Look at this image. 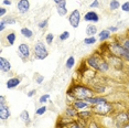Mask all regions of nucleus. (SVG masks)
Here are the masks:
<instances>
[{"instance_id":"obj_47","label":"nucleus","mask_w":129,"mask_h":128,"mask_svg":"<svg viewBox=\"0 0 129 128\" xmlns=\"http://www.w3.org/2000/svg\"><path fill=\"white\" fill-rule=\"evenodd\" d=\"M57 128H70L69 126H63V127H57Z\"/></svg>"},{"instance_id":"obj_15","label":"nucleus","mask_w":129,"mask_h":128,"mask_svg":"<svg viewBox=\"0 0 129 128\" xmlns=\"http://www.w3.org/2000/svg\"><path fill=\"white\" fill-rule=\"evenodd\" d=\"M20 78L19 77H11L9 80L7 81V83H6V86H7V88L9 89H12V88H16L17 86L20 85Z\"/></svg>"},{"instance_id":"obj_40","label":"nucleus","mask_w":129,"mask_h":128,"mask_svg":"<svg viewBox=\"0 0 129 128\" xmlns=\"http://www.w3.org/2000/svg\"><path fill=\"white\" fill-rule=\"evenodd\" d=\"M36 94H37V91L36 89H32V91L28 92V97H32V96H34Z\"/></svg>"},{"instance_id":"obj_18","label":"nucleus","mask_w":129,"mask_h":128,"mask_svg":"<svg viewBox=\"0 0 129 128\" xmlns=\"http://www.w3.org/2000/svg\"><path fill=\"white\" fill-rule=\"evenodd\" d=\"M109 70V62H107L106 60H102L101 63H99V68L97 72H101V73H105Z\"/></svg>"},{"instance_id":"obj_27","label":"nucleus","mask_w":129,"mask_h":128,"mask_svg":"<svg viewBox=\"0 0 129 128\" xmlns=\"http://www.w3.org/2000/svg\"><path fill=\"white\" fill-rule=\"evenodd\" d=\"M53 41H54V34H53V33L46 34V37H45V42H46V44H48V45H51L52 43H53Z\"/></svg>"},{"instance_id":"obj_17","label":"nucleus","mask_w":129,"mask_h":128,"mask_svg":"<svg viewBox=\"0 0 129 128\" xmlns=\"http://www.w3.org/2000/svg\"><path fill=\"white\" fill-rule=\"evenodd\" d=\"M56 10H57L58 16H61V17L66 16L67 14V9H66V1L65 0H62L61 4L56 5Z\"/></svg>"},{"instance_id":"obj_5","label":"nucleus","mask_w":129,"mask_h":128,"mask_svg":"<svg viewBox=\"0 0 129 128\" xmlns=\"http://www.w3.org/2000/svg\"><path fill=\"white\" fill-rule=\"evenodd\" d=\"M69 22L73 28H75V29L78 28L80 22H81V12L77 9L73 10L71 12V14H70V17H69Z\"/></svg>"},{"instance_id":"obj_16","label":"nucleus","mask_w":129,"mask_h":128,"mask_svg":"<svg viewBox=\"0 0 129 128\" xmlns=\"http://www.w3.org/2000/svg\"><path fill=\"white\" fill-rule=\"evenodd\" d=\"M64 116H66V117H70V118H78V110L74 108L73 106L71 107H67L65 109V113H64Z\"/></svg>"},{"instance_id":"obj_43","label":"nucleus","mask_w":129,"mask_h":128,"mask_svg":"<svg viewBox=\"0 0 129 128\" xmlns=\"http://www.w3.org/2000/svg\"><path fill=\"white\" fill-rule=\"evenodd\" d=\"M6 12H7V10H6L4 7H1V9H0V16H1V17H4L5 14H6Z\"/></svg>"},{"instance_id":"obj_7","label":"nucleus","mask_w":129,"mask_h":128,"mask_svg":"<svg viewBox=\"0 0 129 128\" xmlns=\"http://www.w3.org/2000/svg\"><path fill=\"white\" fill-rule=\"evenodd\" d=\"M103 59H101V57H98L97 55H92V56H89L88 59L86 60V63L87 65L89 66V68H92L94 70H96V71H98V68H99V63H101V61Z\"/></svg>"},{"instance_id":"obj_45","label":"nucleus","mask_w":129,"mask_h":128,"mask_svg":"<svg viewBox=\"0 0 129 128\" xmlns=\"http://www.w3.org/2000/svg\"><path fill=\"white\" fill-rule=\"evenodd\" d=\"M53 1H54L56 5H58V4H61V2H62V0H53Z\"/></svg>"},{"instance_id":"obj_30","label":"nucleus","mask_w":129,"mask_h":128,"mask_svg":"<svg viewBox=\"0 0 129 128\" xmlns=\"http://www.w3.org/2000/svg\"><path fill=\"white\" fill-rule=\"evenodd\" d=\"M49 100H50V95H49V94H44V95H42V96H41V97L39 98V103H40V104H45Z\"/></svg>"},{"instance_id":"obj_44","label":"nucleus","mask_w":129,"mask_h":128,"mask_svg":"<svg viewBox=\"0 0 129 128\" xmlns=\"http://www.w3.org/2000/svg\"><path fill=\"white\" fill-rule=\"evenodd\" d=\"M2 4L6 5V6H10L11 5V1H10V0H4V1H2Z\"/></svg>"},{"instance_id":"obj_42","label":"nucleus","mask_w":129,"mask_h":128,"mask_svg":"<svg viewBox=\"0 0 129 128\" xmlns=\"http://www.w3.org/2000/svg\"><path fill=\"white\" fill-rule=\"evenodd\" d=\"M108 30H109L110 32H117V31H118V28H117V27H114V25H111V27L108 28Z\"/></svg>"},{"instance_id":"obj_39","label":"nucleus","mask_w":129,"mask_h":128,"mask_svg":"<svg viewBox=\"0 0 129 128\" xmlns=\"http://www.w3.org/2000/svg\"><path fill=\"white\" fill-rule=\"evenodd\" d=\"M5 28H6V22L4 21V20H1V22H0V31H4L5 30Z\"/></svg>"},{"instance_id":"obj_48","label":"nucleus","mask_w":129,"mask_h":128,"mask_svg":"<svg viewBox=\"0 0 129 128\" xmlns=\"http://www.w3.org/2000/svg\"><path fill=\"white\" fill-rule=\"evenodd\" d=\"M127 115H128V119H129V110H128V112H127Z\"/></svg>"},{"instance_id":"obj_4","label":"nucleus","mask_w":129,"mask_h":128,"mask_svg":"<svg viewBox=\"0 0 129 128\" xmlns=\"http://www.w3.org/2000/svg\"><path fill=\"white\" fill-rule=\"evenodd\" d=\"M33 52H34V57H36L37 60H44L49 55L48 49L43 44V42H41V41L36 43V45H34V48H33Z\"/></svg>"},{"instance_id":"obj_19","label":"nucleus","mask_w":129,"mask_h":128,"mask_svg":"<svg viewBox=\"0 0 129 128\" xmlns=\"http://www.w3.org/2000/svg\"><path fill=\"white\" fill-rule=\"evenodd\" d=\"M109 38H110V31L108 30V29H105V30L99 32V41L104 42L109 39Z\"/></svg>"},{"instance_id":"obj_24","label":"nucleus","mask_w":129,"mask_h":128,"mask_svg":"<svg viewBox=\"0 0 129 128\" xmlns=\"http://www.w3.org/2000/svg\"><path fill=\"white\" fill-rule=\"evenodd\" d=\"M120 7H121V6H120L118 0H111V1L109 2V9H110L111 11L117 10V9H118V8H120Z\"/></svg>"},{"instance_id":"obj_2","label":"nucleus","mask_w":129,"mask_h":128,"mask_svg":"<svg viewBox=\"0 0 129 128\" xmlns=\"http://www.w3.org/2000/svg\"><path fill=\"white\" fill-rule=\"evenodd\" d=\"M109 51H110V54L116 55V56L120 57V59L129 62V51L121 44V43H119L117 41L110 43L109 44Z\"/></svg>"},{"instance_id":"obj_26","label":"nucleus","mask_w":129,"mask_h":128,"mask_svg":"<svg viewBox=\"0 0 129 128\" xmlns=\"http://www.w3.org/2000/svg\"><path fill=\"white\" fill-rule=\"evenodd\" d=\"M96 38H94V37H88V38H85L84 39V44H86V45H93V44H95L96 43Z\"/></svg>"},{"instance_id":"obj_34","label":"nucleus","mask_w":129,"mask_h":128,"mask_svg":"<svg viewBox=\"0 0 129 128\" xmlns=\"http://www.w3.org/2000/svg\"><path fill=\"white\" fill-rule=\"evenodd\" d=\"M87 128H102V126L98 125L97 123H95V121H90L88 124V126H87Z\"/></svg>"},{"instance_id":"obj_32","label":"nucleus","mask_w":129,"mask_h":128,"mask_svg":"<svg viewBox=\"0 0 129 128\" xmlns=\"http://www.w3.org/2000/svg\"><path fill=\"white\" fill-rule=\"evenodd\" d=\"M69 127H70V128H83V126H82V125L78 123V120H77V121H73V123L70 125Z\"/></svg>"},{"instance_id":"obj_14","label":"nucleus","mask_w":129,"mask_h":128,"mask_svg":"<svg viewBox=\"0 0 129 128\" xmlns=\"http://www.w3.org/2000/svg\"><path fill=\"white\" fill-rule=\"evenodd\" d=\"M92 115H93L92 108H89V109H84V110H80V112H78V119H82V120L87 121L90 117H92Z\"/></svg>"},{"instance_id":"obj_20","label":"nucleus","mask_w":129,"mask_h":128,"mask_svg":"<svg viewBox=\"0 0 129 128\" xmlns=\"http://www.w3.org/2000/svg\"><path fill=\"white\" fill-rule=\"evenodd\" d=\"M20 119L23 121V123H25V124H30V121H31V119H30V115H29V112L28 110H22L21 112V114H20Z\"/></svg>"},{"instance_id":"obj_21","label":"nucleus","mask_w":129,"mask_h":128,"mask_svg":"<svg viewBox=\"0 0 129 128\" xmlns=\"http://www.w3.org/2000/svg\"><path fill=\"white\" fill-rule=\"evenodd\" d=\"M97 32H98V30H97V27H96V25H94V24L87 25V28H86V33H87V36L94 37L96 33H97Z\"/></svg>"},{"instance_id":"obj_3","label":"nucleus","mask_w":129,"mask_h":128,"mask_svg":"<svg viewBox=\"0 0 129 128\" xmlns=\"http://www.w3.org/2000/svg\"><path fill=\"white\" fill-rule=\"evenodd\" d=\"M90 108H92L94 114H97V115H101V116H106L113 110V106H111V104H109L108 102H105V103H101V104H97V105H94V106L90 107Z\"/></svg>"},{"instance_id":"obj_11","label":"nucleus","mask_w":129,"mask_h":128,"mask_svg":"<svg viewBox=\"0 0 129 128\" xmlns=\"http://www.w3.org/2000/svg\"><path fill=\"white\" fill-rule=\"evenodd\" d=\"M85 101H86L90 106H94V105H97V104H101V103H105V102H107L106 98L102 97V96H92V97L86 98Z\"/></svg>"},{"instance_id":"obj_8","label":"nucleus","mask_w":129,"mask_h":128,"mask_svg":"<svg viewBox=\"0 0 129 128\" xmlns=\"http://www.w3.org/2000/svg\"><path fill=\"white\" fill-rule=\"evenodd\" d=\"M17 8H18V11L20 13L24 14L30 10V2H29V0H19L17 4Z\"/></svg>"},{"instance_id":"obj_28","label":"nucleus","mask_w":129,"mask_h":128,"mask_svg":"<svg viewBox=\"0 0 129 128\" xmlns=\"http://www.w3.org/2000/svg\"><path fill=\"white\" fill-rule=\"evenodd\" d=\"M48 110V107L46 106H41V107H39V108L37 109V112H36V114L38 115V116H42L43 114H45V112Z\"/></svg>"},{"instance_id":"obj_33","label":"nucleus","mask_w":129,"mask_h":128,"mask_svg":"<svg viewBox=\"0 0 129 128\" xmlns=\"http://www.w3.org/2000/svg\"><path fill=\"white\" fill-rule=\"evenodd\" d=\"M120 8H121V10L125 11V12H129V1L125 2V4H122V6Z\"/></svg>"},{"instance_id":"obj_6","label":"nucleus","mask_w":129,"mask_h":128,"mask_svg":"<svg viewBox=\"0 0 129 128\" xmlns=\"http://www.w3.org/2000/svg\"><path fill=\"white\" fill-rule=\"evenodd\" d=\"M18 53H19V56L21 57L23 61L29 60V57H30V53H31L29 45L25 44V43H21V44L18 46Z\"/></svg>"},{"instance_id":"obj_31","label":"nucleus","mask_w":129,"mask_h":128,"mask_svg":"<svg viewBox=\"0 0 129 128\" xmlns=\"http://www.w3.org/2000/svg\"><path fill=\"white\" fill-rule=\"evenodd\" d=\"M48 24H49V19H44L41 22H39L38 27H39V29H45L46 27H48Z\"/></svg>"},{"instance_id":"obj_25","label":"nucleus","mask_w":129,"mask_h":128,"mask_svg":"<svg viewBox=\"0 0 129 128\" xmlns=\"http://www.w3.org/2000/svg\"><path fill=\"white\" fill-rule=\"evenodd\" d=\"M74 64H75V59H74V56H70L69 59L66 60V63H65V66H66V69H69V70H71L73 69V66H74Z\"/></svg>"},{"instance_id":"obj_36","label":"nucleus","mask_w":129,"mask_h":128,"mask_svg":"<svg viewBox=\"0 0 129 128\" xmlns=\"http://www.w3.org/2000/svg\"><path fill=\"white\" fill-rule=\"evenodd\" d=\"M89 7L90 8H98L99 7V1H98V0H94L92 4L89 5Z\"/></svg>"},{"instance_id":"obj_1","label":"nucleus","mask_w":129,"mask_h":128,"mask_svg":"<svg viewBox=\"0 0 129 128\" xmlns=\"http://www.w3.org/2000/svg\"><path fill=\"white\" fill-rule=\"evenodd\" d=\"M93 88H89L84 85H73L67 91V96H70L73 100H86L88 97L94 96Z\"/></svg>"},{"instance_id":"obj_38","label":"nucleus","mask_w":129,"mask_h":128,"mask_svg":"<svg viewBox=\"0 0 129 128\" xmlns=\"http://www.w3.org/2000/svg\"><path fill=\"white\" fill-rule=\"evenodd\" d=\"M122 45L125 46L126 49H127V50L129 51V39H126L124 42H122Z\"/></svg>"},{"instance_id":"obj_46","label":"nucleus","mask_w":129,"mask_h":128,"mask_svg":"<svg viewBox=\"0 0 129 128\" xmlns=\"http://www.w3.org/2000/svg\"><path fill=\"white\" fill-rule=\"evenodd\" d=\"M121 128H129V123H127V124H125L124 126H122Z\"/></svg>"},{"instance_id":"obj_29","label":"nucleus","mask_w":129,"mask_h":128,"mask_svg":"<svg viewBox=\"0 0 129 128\" xmlns=\"http://www.w3.org/2000/svg\"><path fill=\"white\" fill-rule=\"evenodd\" d=\"M69 38H70V32L69 31H64V32H62V33L60 34L58 39H60V41H66Z\"/></svg>"},{"instance_id":"obj_13","label":"nucleus","mask_w":129,"mask_h":128,"mask_svg":"<svg viewBox=\"0 0 129 128\" xmlns=\"http://www.w3.org/2000/svg\"><path fill=\"white\" fill-rule=\"evenodd\" d=\"M0 70L5 73H8V72L11 71V63L10 61H8L5 57H0Z\"/></svg>"},{"instance_id":"obj_35","label":"nucleus","mask_w":129,"mask_h":128,"mask_svg":"<svg viewBox=\"0 0 129 128\" xmlns=\"http://www.w3.org/2000/svg\"><path fill=\"white\" fill-rule=\"evenodd\" d=\"M6 22V24H14L16 23V20L13 18H7V19H2Z\"/></svg>"},{"instance_id":"obj_22","label":"nucleus","mask_w":129,"mask_h":128,"mask_svg":"<svg viewBox=\"0 0 129 128\" xmlns=\"http://www.w3.org/2000/svg\"><path fill=\"white\" fill-rule=\"evenodd\" d=\"M20 32H21L22 36L24 38H27V39H31V38L33 37V31L29 28H22L21 30H20Z\"/></svg>"},{"instance_id":"obj_37","label":"nucleus","mask_w":129,"mask_h":128,"mask_svg":"<svg viewBox=\"0 0 129 128\" xmlns=\"http://www.w3.org/2000/svg\"><path fill=\"white\" fill-rule=\"evenodd\" d=\"M43 80H44V77H43L42 75H37V78H36V81H37V83H38V84H42Z\"/></svg>"},{"instance_id":"obj_41","label":"nucleus","mask_w":129,"mask_h":128,"mask_svg":"<svg viewBox=\"0 0 129 128\" xmlns=\"http://www.w3.org/2000/svg\"><path fill=\"white\" fill-rule=\"evenodd\" d=\"M5 104H6V98L4 95H1L0 96V105H5Z\"/></svg>"},{"instance_id":"obj_9","label":"nucleus","mask_w":129,"mask_h":128,"mask_svg":"<svg viewBox=\"0 0 129 128\" xmlns=\"http://www.w3.org/2000/svg\"><path fill=\"white\" fill-rule=\"evenodd\" d=\"M74 108H76L80 112V110H84V109H87V108H90V106L88 103H87L85 100H75L73 102V105H72Z\"/></svg>"},{"instance_id":"obj_10","label":"nucleus","mask_w":129,"mask_h":128,"mask_svg":"<svg viewBox=\"0 0 129 128\" xmlns=\"http://www.w3.org/2000/svg\"><path fill=\"white\" fill-rule=\"evenodd\" d=\"M84 20L86 22H93V23H97L99 21V16L95 11H87L84 14Z\"/></svg>"},{"instance_id":"obj_12","label":"nucleus","mask_w":129,"mask_h":128,"mask_svg":"<svg viewBox=\"0 0 129 128\" xmlns=\"http://www.w3.org/2000/svg\"><path fill=\"white\" fill-rule=\"evenodd\" d=\"M11 116V113H10V109L8 105H0V119L1 120H7Z\"/></svg>"},{"instance_id":"obj_23","label":"nucleus","mask_w":129,"mask_h":128,"mask_svg":"<svg viewBox=\"0 0 129 128\" xmlns=\"http://www.w3.org/2000/svg\"><path fill=\"white\" fill-rule=\"evenodd\" d=\"M6 40H7V42L9 43L10 45H13L14 41H16V33H14V32H10V33H8L7 37H6Z\"/></svg>"}]
</instances>
